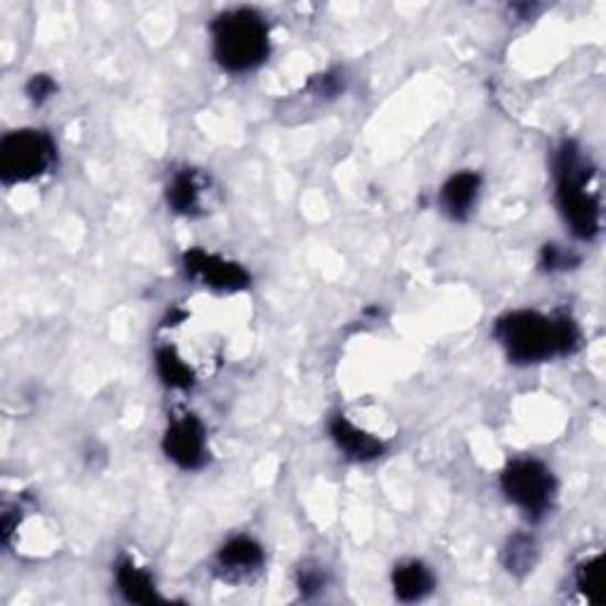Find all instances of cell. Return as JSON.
Instances as JSON below:
<instances>
[{
  "instance_id": "6da1fadb",
  "label": "cell",
  "mask_w": 606,
  "mask_h": 606,
  "mask_svg": "<svg viewBox=\"0 0 606 606\" xmlns=\"http://www.w3.org/2000/svg\"><path fill=\"white\" fill-rule=\"evenodd\" d=\"M496 337L512 363L531 365L578 349L581 330L568 316H543L538 310H514L496 322Z\"/></svg>"
},
{
  "instance_id": "7a4b0ae2",
  "label": "cell",
  "mask_w": 606,
  "mask_h": 606,
  "mask_svg": "<svg viewBox=\"0 0 606 606\" xmlns=\"http://www.w3.org/2000/svg\"><path fill=\"white\" fill-rule=\"evenodd\" d=\"M556 202L566 225L578 240H593L599 233L602 209L595 185V169L585 161L576 142H564L554 157Z\"/></svg>"
},
{
  "instance_id": "3957f363",
  "label": "cell",
  "mask_w": 606,
  "mask_h": 606,
  "mask_svg": "<svg viewBox=\"0 0 606 606\" xmlns=\"http://www.w3.org/2000/svg\"><path fill=\"white\" fill-rule=\"evenodd\" d=\"M214 57L225 72L244 74L266 62L270 53V31L256 10H227L211 24Z\"/></svg>"
},
{
  "instance_id": "277c9868",
  "label": "cell",
  "mask_w": 606,
  "mask_h": 606,
  "mask_svg": "<svg viewBox=\"0 0 606 606\" xmlns=\"http://www.w3.org/2000/svg\"><path fill=\"white\" fill-rule=\"evenodd\" d=\"M55 159V142L43 130H12L0 142V178L6 185L29 183L51 171Z\"/></svg>"
},
{
  "instance_id": "5b68a950",
  "label": "cell",
  "mask_w": 606,
  "mask_h": 606,
  "mask_svg": "<svg viewBox=\"0 0 606 606\" xmlns=\"http://www.w3.org/2000/svg\"><path fill=\"white\" fill-rule=\"evenodd\" d=\"M500 486L507 500L514 502L533 521L543 519L550 512L554 498V477L543 463L514 460L502 471Z\"/></svg>"
},
{
  "instance_id": "8992f818",
  "label": "cell",
  "mask_w": 606,
  "mask_h": 606,
  "mask_svg": "<svg viewBox=\"0 0 606 606\" xmlns=\"http://www.w3.org/2000/svg\"><path fill=\"white\" fill-rule=\"evenodd\" d=\"M163 453L180 469H200L209 460L206 429L194 415L185 413L171 419L167 436H163Z\"/></svg>"
},
{
  "instance_id": "52a82bcc",
  "label": "cell",
  "mask_w": 606,
  "mask_h": 606,
  "mask_svg": "<svg viewBox=\"0 0 606 606\" xmlns=\"http://www.w3.org/2000/svg\"><path fill=\"white\" fill-rule=\"evenodd\" d=\"M183 268L190 280H196L219 291H242L249 287V273L240 264H233V261L219 254H209L204 249H190L183 256Z\"/></svg>"
},
{
  "instance_id": "ba28073f",
  "label": "cell",
  "mask_w": 606,
  "mask_h": 606,
  "mask_svg": "<svg viewBox=\"0 0 606 606\" xmlns=\"http://www.w3.org/2000/svg\"><path fill=\"white\" fill-rule=\"evenodd\" d=\"M264 547H261L256 540L247 535H237L221 547L219 552V573L225 581H247L254 573L264 566Z\"/></svg>"
},
{
  "instance_id": "9c48e42d",
  "label": "cell",
  "mask_w": 606,
  "mask_h": 606,
  "mask_svg": "<svg viewBox=\"0 0 606 606\" xmlns=\"http://www.w3.org/2000/svg\"><path fill=\"white\" fill-rule=\"evenodd\" d=\"M330 434L334 438V444L339 446V450L351 457L355 463H370L376 460V457L384 455L386 444L382 438H376L363 429H358L355 424L343 417V415H334L330 422Z\"/></svg>"
},
{
  "instance_id": "30bf717a",
  "label": "cell",
  "mask_w": 606,
  "mask_h": 606,
  "mask_svg": "<svg viewBox=\"0 0 606 606\" xmlns=\"http://www.w3.org/2000/svg\"><path fill=\"white\" fill-rule=\"evenodd\" d=\"M204 194H206V178L200 171L183 169V171H176L173 178L169 180L167 200L176 214H183V216L202 214Z\"/></svg>"
},
{
  "instance_id": "8fae6325",
  "label": "cell",
  "mask_w": 606,
  "mask_h": 606,
  "mask_svg": "<svg viewBox=\"0 0 606 606\" xmlns=\"http://www.w3.org/2000/svg\"><path fill=\"white\" fill-rule=\"evenodd\" d=\"M481 192V176L474 171H460L455 173L448 183L440 190V206H444L446 214L455 221H465L474 204L479 200Z\"/></svg>"
},
{
  "instance_id": "7c38bea8",
  "label": "cell",
  "mask_w": 606,
  "mask_h": 606,
  "mask_svg": "<svg viewBox=\"0 0 606 606\" xmlns=\"http://www.w3.org/2000/svg\"><path fill=\"white\" fill-rule=\"evenodd\" d=\"M117 587L124 599L134 604H152L159 599L150 571L142 568L134 556L124 554L117 562Z\"/></svg>"
},
{
  "instance_id": "4fadbf2b",
  "label": "cell",
  "mask_w": 606,
  "mask_h": 606,
  "mask_svg": "<svg viewBox=\"0 0 606 606\" xmlns=\"http://www.w3.org/2000/svg\"><path fill=\"white\" fill-rule=\"evenodd\" d=\"M393 593L401 602H419L434 589V573L422 562H405L393 571Z\"/></svg>"
},
{
  "instance_id": "5bb4252c",
  "label": "cell",
  "mask_w": 606,
  "mask_h": 606,
  "mask_svg": "<svg viewBox=\"0 0 606 606\" xmlns=\"http://www.w3.org/2000/svg\"><path fill=\"white\" fill-rule=\"evenodd\" d=\"M157 372L163 384L171 389H190L194 382V372L183 355H178L173 347H161L157 351Z\"/></svg>"
},
{
  "instance_id": "9a60e30c",
  "label": "cell",
  "mask_w": 606,
  "mask_h": 606,
  "mask_svg": "<svg viewBox=\"0 0 606 606\" xmlns=\"http://www.w3.org/2000/svg\"><path fill=\"white\" fill-rule=\"evenodd\" d=\"M573 585H576L581 597L587 604L602 602V560H599V554L585 556V560L576 566V573H573Z\"/></svg>"
},
{
  "instance_id": "2e32d148",
  "label": "cell",
  "mask_w": 606,
  "mask_h": 606,
  "mask_svg": "<svg viewBox=\"0 0 606 606\" xmlns=\"http://www.w3.org/2000/svg\"><path fill=\"white\" fill-rule=\"evenodd\" d=\"M535 543L527 535H517L507 547V568L512 573L529 571L535 564Z\"/></svg>"
},
{
  "instance_id": "e0dca14e",
  "label": "cell",
  "mask_w": 606,
  "mask_h": 606,
  "mask_svg": "<svg viewBox=\"0 0 606 606\" xmlns=\"http://www.w3.org/2000/svg\"><path fill=\"white\" fill-rule=\"evenodd\" d=\"M55 91H57V84L47 74L31 76V81L26 84L29 100L36 103V105H43L45 100H51V97L55 95Z\"/></svg>"
},
{
  "instance_id": "ac0fdd59",
  "label": "cell",
  "mask_w": 606,
  "mask_h": 606,
  "mask_svg": "<svg viewBox=\"0 0 606 606\" xmlns=\"http://www.w3.org/2000/svg\"><path fill=\"white\" fill-rule=\"evenodd\" d=\"M571 264H576V256H571L566 249L556 247V244H547L543 256H540V266L545 270H564L571 268Z\"/></svg>"
},
{
  "instance_id": "d6986e66",
  "label": "cell",
  "mask_w": 606,
  "mask_h": 606,
  "mask_svg": "<svg viewBox=\"0 0 606 606\" xmlns=\"http://www.w3.org/2000/svg\"><path fill=\"white\" fill-rule=\"evenodd\" d=\"M325 585V576L320 568H301L299 573V589L304 597H310L313 593H320Z\"/></svg>"
}]
</instances>
